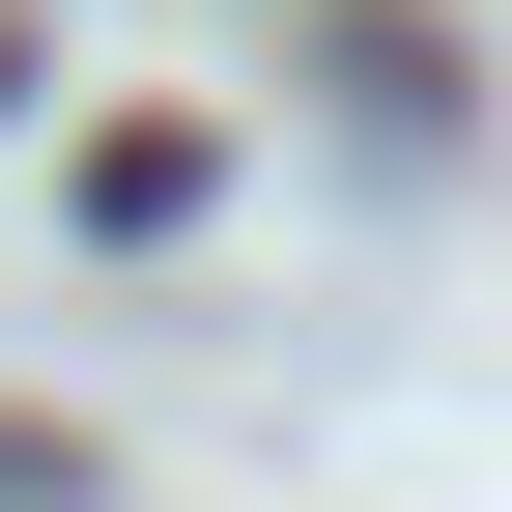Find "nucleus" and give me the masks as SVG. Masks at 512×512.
I'll list each match as a JSON object with an SVG mask.
<instances>
[{
  "instance_id": "f257e3e1",
  "label": "nucleus",
  "mask_w": 512,
  "mask_h": 512,
  "mask_svg": "<svg viewBox=\"0 0 512 512\" xmlns=\"http://www.w3.org/2000/svg\"><path fill=\"white\" fill-rule=\"evenodd\" d=\"M0 512H86V456H57V427H0Z\"/></svg>"
}]
</instances>
